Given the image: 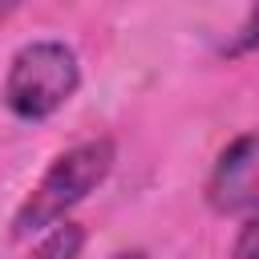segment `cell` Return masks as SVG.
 Returning <instances> with one entry per match:
<instances>
[{
  "label": "cell",
  "mask_w": 259,
  "mask_h": 259,
  "mask_svg": "<svg viewBox=\"0 0 259 259\" xmlns=\"http://www.w3.org/2000/svg\"><path fill=\"white\" fill-rule=\"evenodd\" d=\"M231 259H259V202H251V210H247V219L235 235Z\"/></svg>",
  "instance_id": "obj_6"
},
{
  "label": "cell",
  "mask_w": 259,
  "mask_h": 259,
  "mask_svg": "<svg viewBox=\"0 0 259 259\" xmlns=\"http://www.w3.org/2000/svg\"><path fill=\"white\" fill-rule=\"evenodd\" d=\"M251 49H259V4L247 12L243 28H239V32H231V36L219 45V53H223V57H243V53H251Z\"/></svg>",
  "instance_id": "obj_5"
},
{
  "label": "cell",
  "mask_w": 259,
  "mask_h": 259,
  "mask_svg": "<svg viewBox=\"0 0 259 259\" xmlns=\"http://www.w3.org/2000/svg\"><path fill=\"white\" fill-rule=\"evenodd\" d=\"M113 162H117V150L109 138H93V142L65 150L45 170V178L32 186V194L20 202V210L12 219V239H32L45 227H57L65 219V210H73L85 194H93L109 178Z\"/></svg>",
  "instance_id": "obj_1"
},
{
  "label": "cell",
  "mask_w": 259,
  "mask_h": 259,
  "mask_svg": "<svg viewBox=\"0 0 259 259\" xmlns=\"http://www.w3.org/2000/svg\"><path fill=\"white\" fill-rule=\"evenodd\" d=\"M81 85L77 53L65 40H28L16 49L4 77V105L20 121L53 117Z\"/></svg>",
  "instance_id": "obj_2"
},
{
  "label": "cell",
  "mask_w": 259,
  "mask_h": 259,
  "mask_svg": "<svg viewBox=\"0 0 259 259\" xmlns=\"http://www.w3.org/2000/svg\"><path fill=\"white\" fill-rule=\"evenodd\" d=\"M85 247V231L77 223H57L32 251V259H77Z\"/></svg>",
  "instance_id": "obj_4"
},
{
  "label": "cell",
  "mask_w": 259,
  "mask_h": 259,
  "mask_svg": "<svg viewBox=\"0 0 259 259\" xmlns=\"http://www.w3.org/2000/svg\"><path fill=\"white\" fill-rule=\"evenodd\" d=\"M206 202L219 214H235L259 202V130L239 134L214 162L206 178Z\"/></svg>",
  "instance_id": "obj_3"
},
{
  "label": "cell",
  "mask_w": 259,
  "mask_h": 259,
  "mask_svg": "<svg viewBox=\"0 0 259 259\" xmlns=\"http://www.w3.org/2000/svg\"><path fill=\"white\" fill-rule=\"evenodd\" d=\"M109 259H146V251H117V255H109Z\"/></svg>",
  "instance_id": "obj_7"
}]
</instances>
